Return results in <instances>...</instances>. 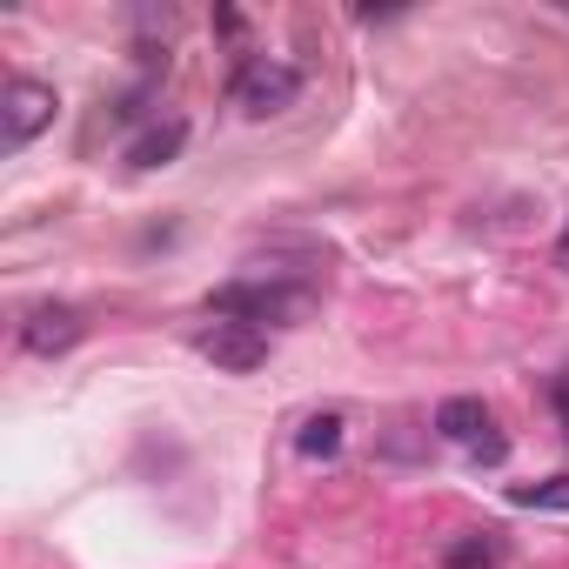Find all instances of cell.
I'll return each mask as SVG.
<instances>
[{
  "mask_svg": "<svg viewBox=\"0 0 569 569\" xmlns=\"http://www.w3.org/2000/svg\"><path fill=\"white\" fill-rule=\"evenodd\" d=\"M516 502H522V509H569V476L529 482V489H516Z\"/></svg>",
  "mask_w": 569,
  "mask_h": 569,
  "instance_id": "cell-10",
  "label": "cell"
},
{
  "mask_svg": "<svg viewBox=\"0 0 569 569\" xmlns=\"http://www.w3.org/2000/svg\"><path fill=\"white\" fill-rule=\"evenodd\" d=\"M296 94H302V74H296L289 61H248L241 81H234V101H241V114H254V121L296 108Z\"/></svg>",
  "mask_w": 569,
  "mask_h": 569,
  "instance_id": "cell-2",
  "label": "cell"
},
{
  "mask_svg": "<svg viewBox=\"0 0 569 569\" xmlns=\"http://www.w3.org/2000/svg\"><path fill=\"white\" fill-rule=\"evenodd\" d=\"M296 309H302V289H281V281H228V289H214V302H208V316L248 322V329L289 322Z\"/></svg>",
  "mask_w": 569,
  "mask_h": 569,
  "instance_id": "cell-1",
  "label": "cell"
},
{
  "mask_svg": "<svg viewBox=\"0 0 569 569\" xmlns=\"http://www.w3.org/2000/svg\"><path fill=\"white\" fill-rule=\"evenodd\" d=\"M181 148H188V121L168 114V121H154V128H141V134L128 141V161H134V168H168Z\"/></svg>",
  "mask_w": 569,
  "mask_h": 569,
  "instance_id": "cell-6",
  "label": "cell"
},
{
  "mask_svg": "<svg viewBox=\"0 0 569 569\" xmlns=\"http://www.w3.org/2000/svg\"><path fill=\"white\" fill-rule=\"evenodd\" d=\"M556 261H562V268H569V228H562V241H556Z\"/></svg>",
  "mask_w": 569,
  "mask_h": 569,
  "instance_id": "cell-12",
  "label": "cell"
},
{
  "mask_svg": "<svg viewBox=\"0 0 569 569\" xmlns=\"http://www.w3.org/2000/svg\"><path fill=\"white\" fill-rule=\"evenodd\" d=\"M342 429H349V422H342L336 409H322V416H309V422L296 429V449H302L309 462H329V456L342 449Z\"/></svg>",
  "mask_w": 569,
  "mask_h": 569,
  "instance_id": "cell-9",
  "label": "cell"
},
{
  "mask_svg": "<svg viewBox=\"0 0 569 569\" xmlns=\"http://www.w3.org/2000/svg\"><path fill=\"white\" fill-rule=\"evenodd\" d=\"M194 349L214 362V369H228V376H248V369H261L268 362V329H248V322H208L201 336H194Z\"/></svg>",
  "mask_w": 569,
  "mask_h": 569,
  "instance_id": "cell-3",
  "label": "cell"
},
{
  "mask_svg": "<svg viewBox=\"0 0 569 569\" xmlns=\"http://www.w3.org/2000/svg\"><path fill=\"white\" fill-rule=\"evenodd\" d=\"M48 121H54V88H41V81H8V94H0V141H8V148H28Z\"/></svg>",
  "mask_w": 569,
  "mask_h": 569,
  "instance_id": "cell-4",
  "label": "cell"
},
{
  "mask_svg": "<svg viewBox=\"0 0 569 569\" xmlns=\"http://www.w3.org/2000/svg\"><path fill=\"white\" fill-rule=\"evenodd\" d=\"M81 342V309H68V302H34L28 316H21V349L28 356H61V349H74Z\"/></svg>",
  "mask_w": 569,
  "mask_h": 569,
  "instance_id": "cell-5",
  "label": "cell"
},
{
  "mask_svg": "<svg viewBox=\"0 0 569 569\" xmlns=\"http://www.w3.org/2000/svg\"><path fill=\"white\" fill-rule=\"evenodd\" d=\"M436 436H449V442H489V409H482V396H449L442 409H436Z\"/></svg>",
  "mask_w": 569,
  "mask_h": 569,
  "instance_id": "cell-7",
  "label": "cell"
},
{
  "mask_svg": "<svg viewBox=\"0 0 569 569\" xmlns=\"http://www.w3.org/2000/svg\"><path fill=\"white\" fill-rule=\"evenodd\" d=\"M556 409H562V429H569V382L556 389Z\"/></svg>",
  "mask_w": 569,
  "mask_h": 569,
  "instance_id": "cell-11",
  "label": "cell"
},
{
  "mask_svg": "<svg viewBox=\"0 0 569 569\" xmlns=\"http://www.w3.org/2000/svg\"><path fill=\"white\" fill-rule=\"evenodd\" d=\"M496 562H502V536H496V529H469V536H456L449 556H442V569H496Z\"/></svg>",
  "mask_w": 569,
  "mask_h": 569,
  "instance_id": "cell-8",
  "label": "cell"
}]
</instances>
